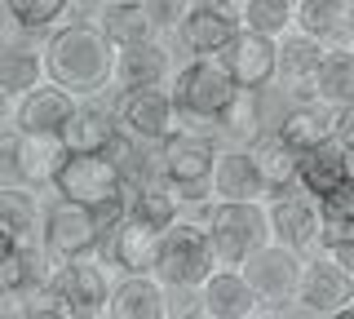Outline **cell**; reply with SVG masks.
Returning <instances> with one entry per match:
<instances>
[{
  "instance_id": "cell-1",
  "label": "cell",
  "mask_w": 354,
  "mask_h": 319,
  "mask_svg": "<svg viewBox=\"0 0 354 319\" xmlns=\"http://www.w3.org/2000/svg\"><path fill=\"white\" fill-rule=\"evenodd\" d=\"M115 58L120 45L102 31V23H62L44 40V75L75 98L102 93L115 80Z\"/></svg>"
},
{
  "instance_id": "cell-2",
  "label": "cell",
  "mask_w": 354,
  "mask_h": 319,
  "mask_svg": "<svg viewBox=\"0 0 354 319\" xmlns=\"http://www.w3.org/2000/svg\"><path fill=\"white\" fill-rule=\"evenodd\" d=\"M217 142L208 134H191V129H173L160 142V156H155V173L169 182V191L182 204H199L213 191V164H217Z\"/></svg>"
},
{
  "instance_id": "cell-3",
  "label": "cell",
  "mask_w": 354,
  "mask_h": 319,
  "mask_svg": "<svg viewBox=\"0 0 354 319\" xmlns=\"http://www.w3.org/2000/svg\"><path fill=\"white\" fill-rule=\"evenodd\" d=\"M204 230L213 239L217 266H243L261 244H270L266 200H217V204H208Z\"/></svg>"
},
{
  "instance_id": "cell-4",
  "label": "cell",
  "mask_w": 354,
  "mask_h": 319,
  "mask_svg": "<svg viewBox=\"0 0 354 319\" xmlns=\"http://www.w3.org/2000/svg\"><path fill=\"white\" fill-rule=\"evenodd\" d=\"M213 266H217V253H213V239H208L204 222H182L177 217L160 235L151 275L164 289H199L213 275Z\"/></svg>"
},
{
  "instance_id": "cell-5",
  "label": "cell",
  "mask_w": 354,
  "mask_h": 319,
  "mask_svg": "<svg viewBox=\"0 0 354 319\" xmlns=\"http://www.w3.org/2000/svg\"><path fill=\"white\" fill-rule=\"evenodd\" d=\"M40 244L53 262H75V257H93L106 244V226L97 217L93 204H75V200H53L44 208L40 222Z\"/></svg>"
},
{
  "instance_id": "cell-6",
  "label": "cell",
  "mask_w": 354,
  "mask_h": 319,
  "mask_svg": "<svg viewBox=\"0 0 354 319\" xmlns=\"http://www.w3.org/2000/svg\"><path fill=\"white\" fill-rule=\"evenodd\" d=\"M53 191L62 200L102 208L111 200H120V195H129V173L106 151H66L58 178H53Z\"/></svg>"
},
{
  "instance_id": "cell-7",
  "label": "cell",
  "mask_w": 354,
  "mask_h": 319,
  "mask_svg": "<svg viewBox=\"0 0 354 319\" xmlns=\"http://www.w3.org/2000/svg\"><path fill=\"white\" fill-rule=\"evenodd\" d=\"M235 89L239 84H235V75L226 71V62L195 53L173 80V102H177V111L191 116V120H217L221 107L235 98Z\"/></svg>"
},
{
  "instance_id": "cell-8",
  "label": "cell",
  "mask_w": 354,
  "mask_h": 319,
  "mask_svg": "<svg viewBox=\"0 0 354 319\" xmlns=\"http://www.w3.org/2000/svg\"><path fill=\"white\" fill-rule=\"evenodd\" d=\"M49 293L62 302L66 319H97L111 311V284L106 271L93 257H75V262H58L49 280Z\"/></svg>"
},
{
  "instance_id": "cell-9",
  "label": "cell",
  "mask_w": 354,
  "mask_h": 319,
  "mask_svg": "<svg viewBox=\"0 0 354 319\" xmlns=\"http://www.w3.org/2000/svg\"><path fill=\"white\" fill-rule=\"evenodd\" d=\"M270 213V239L297 248V253H324V213L310 191H274L266 200Z\"/></svg>"
},
{
  "instance_id": "cell-10",
  "label": "cell",
  "mask_w": 354,
  "mask_h": 319,
  "mask_svg": "<svg viewBox=\"0 0 354 319\" xmlns=\"http://www.w3.org/2000/svg\"><path fill=\"white\" fill-rule=\"evenodd\" d=\"M239 271L248 275V284L261 293L266 311H270V306H288V302H297V289H301V271H306V253H297V248L279 244V239H270V244H261Z\"/></svg>"
},
{
  "instance_id": "cell-11",
  "label": "cell",
  "mask_w": 354,
  "mask_h": 319,
  "mask_svg": "<svg viewBox=\"0 0 354 319\" xmlns=\"http://www.w3.org/2000/svg\"><path fill=\"white\" fill-rule=\"evenodd\" d=\"M354 302V275L341 266L332 253H315L301 271V289H297V311L332 319Z\"/></svg>"
},
{
  "instance_id": "cell-12",
  "label": "cell",
  "mask_w": 354,
  "mask_h": 319,
  "mask_svg": "<svg viewBox=\"0 0 354 319\" xmlns=\"http://www.w3.org/2000/svg\"><path fill=\"white\" fill-rule=\"evenodd\" d=\"M120 129L133 134L138 142H155L160 147L164 138L177 129V102H173V89L155 84V89H120Z\"/></svg>"
},
{
  "instance_id": "cell-13",
  "label": "cell",
  "mask_w": 354,
  "mask_h": 319,
  "mask_svg": "<svg viewBox=\"0 0 354 319\" xmlns=\"http://www.w3.org/2000/svg\"><path fill=\"white\" fill-rule=\"evenodd\" d=\"M226 62V71L235 75L239 89H266V84L279 80V40L261 36V31L239 27V36L217 53Z\"/></svg>"
},
{
  "instance_id": "cell-14",
  "label": "cell",
  "mask_w": 354,
  "mask_h": 319,
  "mask_svg": "<svg viewBox=\"0 0 354 319\" xmlns=\"http://www.w3.org/2000/svg\"><path fill=\"white\" fill-rule=\"evenodd\" d=\"M199 302H204L208 319H252L266 311L261 293L248 284V275L239 266H221L199 284Z\"/></svg>"
},
{
  "instance_id": "cell-15",
  "label": "cell",
  "mask_w": 354,
  "mask_h": 319,
  "mask_svg": "<svg viewBox=\"0 0 354 319\" xmlns=\"http://www.w3.org/2000/svg\"><path fill=\"white\" fill-rule=\"evenodd\" d=\"M75 111V93L62 89L53 80H40L36 89H27L18 98V111H14V125L22 134H49V138H62L66 120Z\"/></svg>"
},
{
  "instance_id": "cell-16",
  "label": "cell",
  "mask_w": 354,
  "mask_h": 319,
  "mask_svg": "<svg viewBox=\"0 0 354 319\" xmlns=\"http://www.w3.org/2000/svg\"><path fill=\"white\" fill-rule=\"evenodd\" d=\"M182 45L191 53H204V58H217L230 40L239 36V14L226 9L221 0H199V5L186 14V23L177 27Z\"/></svg>"
},
{
  "instance_id": "cell-17",
  "label": "cell",
  "mask_w": 354,
  "mask_h": 319,
  "mask_svg": "<svg viewBox=\"0 0 354 319\" xmlns=\"http://www.w3.org/2000/svg\"><path fill=\"white\" fill-rule=\"evenodd\" d=\"M328 58V45L306 31H283L279 36V84L292 98H315V75Z\"/></svg>"
},
{
  "instance_id": "cell-18",
  "label": "cell",
  "mask_w": 354,
  "mask_h": 319,
  "mask_svg": "<svg viewBox=\"0 0 354 319\" xmlns=\"http://www.w3.org/2000/svg\"><path fill=\"white\" fill-rule=\"evenodd\" d=\"M213 195L217 200H270V182L261 178L257 156L248 147H226L213 164Z\"/></svg>"
},
{
  "instance_id": "cell-19",
  "label": "cell",
  "mask_w": 354,
  "mask_h": 319,
  "mask_svg": "<svg viewBox=\"0 0 354 319\" xmlns=\"http://www.w3.org/2000/svg\"><path fill=\"white\" fill-rule=\"evenodd\" d=\"M274 134H279L292 151H315L324 147V142L337 138V107L319 102V98H297L292 111H283V120L274 125Z\"/></svg>"
},
{
  "instance_id": "cell-20",
  "label": "cell",
  "mask_w": 354,
  "mask_h": 319,
  "mask_svg": "<svg viewBox=\"0 0 354 319\" xmlns=\"http://www.w3.org/2000/svg\"><path fill=\"white\" fill-rule=\"evenodd\" d=\"M160 235L164 230L160 226H151V222H142L138 213H124V222H120L115 230L106 235V257L115 262L124 275H142V271H151L155 266V248H160Z\"/></svg>"
},
{
  "instance_id": "cell-21",
  "label": "cell",
  "mask_w": 354,
  "mask_h": 319,
  "mask_svg": "<svg viewBox=\"0 0 354 319\" xmlns=\"http://www.w3.org/2000/svg\"><path fill=\"white\" fill-rule=\"evenodd\" d=\"M292 27L324 45H350L354 40V0H297Z\"/></svg>"
},
{
  "instance_id": "cell-22",
  "label": "cell",
  "mask_w": 354,
  "mask_h": 319,
  "mask_svg": "<svg viewBox=\"0 0 354 319\" xmlns=\"http://www.w3.org/2000/svg\"><path fill=\"white\" fill-rule=\"evenodd\" d=\"M111 319H164L169 315V289L155 280L151 271L124 275L120 284H111Z\"/></svg>"
},
{
  "instance_id": "cell-23",
  "label": "cell",
  "mask_w": 354,
  "mask_h": 319,
  "mask_svg": "<svg viewBox=\"0 0 354 319\" xmlns=\"http://www.w3.org/2000/svg\"><path fill=\"white\" fill-rule=\"evenodd\" d=\"M115 134H120V116L88 93L84 102H75V111L62 129V142L66 151H106L115 142Z\"/></svg>"
},
{
  "instance_id": "cell-24",
  "label": "cell",
  "mask_w": 354,
  "mask_h": 319,
  "mask_svg": "<svg viewBox=\"0 0 354 319\" xmlns=\"http://www.w3.org/2000/svg\"><path fill=\"white\" fill-rule=\"evenodd\" d=\"M350 173H354V156L332 138V142H324V147H315V151L301 156V164H297V186L319 200V195L337 191L341 182H350Z\"/></svg>"
},
{
  "instance_id": "cell-25",
  "label": "cell",
  "mask_w": 354,
  "mask_h": 319,
  "mask_svg": "<svg viewBox=\"0 0 354 319\" xmlns=\"http://www.w3.org/2000/svg\"><path fill=\"white\" fill-rule=\"evenodd\" d=\"M173 71V58L169 49L160 45V40H142V45H129L120 49L115 58V80L120 89H155V84H164Z\"/></svg>"
},
{
  "instance_id": "cell-26",
  "label": "cell",
  "mask_w": 354,
  "mask_h": 319,
  "mask_svg": "<svg viewBox=\"0 0 354 319\" xmlns=\"http://www.w3.org/2000/svg\"><path fill=\"white\" fill-rule=\"evenodd\" d=\"M40 80H49V75H44V49L31 45L27 31L0 40V84L14 98H22L27 89H36Z\"/></svg>"
},
{
  "instance_id": "cell-27",
  "label": "cell",
  "mask_w": 354,
  "mask_h": 319,
  "mask_svg": "<svg viewBox=\"0 0 354 319\" xmlns=\"http://www.w3.org/2000/svg\"><path fill=\"white\" fill-rule=\"evenodd\" d=\"M97 23H102V31L115 40L120 49L142 45V40H155V31H160L151 23V14H147L142 0H106L102 14H97Z\"/></svg>"
},
{
  "instance_id": "cell-28",
  "label": "cell",
  "mask_w": 354,
  "mask_h": 319,
  "mask_svg": "<svg viewBox=\"0 0 354 319\" xmlns=\"http://www.w3.org/2000/svg\"><path fill=\"white\" fill-rule=\"evenodd\" d=\"M315 98L328 107L354 102V45H332L315 75Z\"/></svg>"
},
{
  "instance_id": "cell-29",
  "label": "cell",
  "mask_w": 354,
  "mask_h": 319,
  "mask_svg": "<svg viewBox=\"0 0 354 319\" xmlns=\"http://www.w3.org/2000/svg\"><path fill=\"white\" fill-rule=\"evenodd\" d=\"M248 151L257 156L261 178L270 182V191H283V186L297 182V164H301V151H292L279 134H261L257 142H248Z\"/></svg>"
},
{
  "instance_id": "cell-30",
  "label": "cell",
  "mask_w": 354,
  "mask_h": 319,
  "mask_svg": "<svg viewBox=\"0 0 354 319\" xmlns=\"http://www.w3.org/2000/svg\"><path fill=\"white\" fill-rule=\"evenodd\" d=\"M66 160V142L49 134H22V169H27V186H53Z\"/></svg>"
},
{
  "instance_id": "cell-31",
  "label": "cell",
  "mask_w": 354,
  "mask_h": 319,
  "mask_svg": "<svg viewBox=\"0 0 354 319\" xmlns=\"http://www.w3.org/2000/svg\"><path fill=\"white\" fill-rule=\"evenodd\" d=\"M261 120H266V111H261V89H235V98L221 107L217 125H221V134L235 138V142H257L266 134Z\"/></svg>"
},
{
  "instance_id": "cell-32",
  "label": "cell",
  "mask_w": 354,
  "mask_h": 319,
  "mask_svg": "<svg viewBox=\"0 0 354 319\" xmlns=\"http://www.w3.org/2000/svg\"><path fill=\"white\" fill-rule=\"evenodd\" d=\"M31 191L36 186H0V226L14 230L22 244H36V226L44 222Z\"/></svg>"
},
{
  "instance_id": "cell-33",
  "label": "cell",
  "mask_w": 354,
  "mask_h": 319,
  "mask_svg": "<svg viewBox=\"0 0 354 319\" xmlns=\"http://www.w3.org/2000/svg\"><path fill=\"white\" fill-rule=\"evenodd\" d=\"M239 27L261 31V36L279 40L283 31H292V0H243Z\"/></svg>"
},
{
  "instance_id": "cell-34",
  "label": "cell",
  "mask_w": 354,
  "mask_h": 319,
  "mask_svg": "<svg viewBox=\"0 0 354 319\" xmlns=\"http://www.w3.org/2000/svg\"><path fill=\"white\" fill-rule=\"evenodd\" d=\"M5 5H9V14H14V27L27 31V36H36V31L58 27L75 0H5Z\"/></svg>"
},
{
  "instance_id": "cell-35",
  "label": "cell",
  "mask_w": 354,
  "mask_h": 319,
  "mask_svg": "<svg viewBox=\"0 0 354 319\" xmlns=\"http://www.w3.org/2000/svg\"><path fill=\"white\" fill-rule=\"evenodd\" d=\"M0 186H27V169H22V129L18 125L0 129Z\"/></svg>"
},
{
  "instance_id": "cell-36",
  "label": "cell",
  "mask_w": 354,
  "mask_h": 319,
  "mask_svg": "<svg viewBox=\"0 0 354 319\" xmlns=\"http://www.w3.org/2000/svg\"><path fill=\"white\" fill-rule=\"evenodd\" d=\"M147 5V14H151V23L160 27V31H177L186 23V14L195 9V0H142Z\"/></svg>"
},
{
  "instance_id": "cell-37",
  "label": "cell",
  "mask_w": 354,
  "mask_h": 319,
  "mask_svg": "<svg viewBox=\"0 0 354 319\" xmlns=\"http://www.w3.org/2000/svg\"><path fill=\"white\" fill-rule=\"evenodd\" d=\"M169 315H204V302H199V289H169Z\"/></svg>"
},
{
  "instance_id": "cell-38",
  "label": "cell",
  "mask_w": 354,
  "mask_h": 319,
  "mask_svg": "<svg viewBox=\"0 0 354 319\" xmlns=\"http://www.w3.org/2000/svg\"><path fill=\"white\" fill-rule=\"evenodd\" d=\"M337 142L354 156V102H346V107H337Z\"/></svg>"
},
{
  "instance_id": "cell-39",
  "label": "cell",
  "mask_w": 354,
  "mask_h": 319,
  "mask_svg": "<svg viewBox=\"0 0 354 319\" xmlns=\"http://www.w3.org/2000/svg\"><path fill=\"white\" fill-rule=\"evenodd\" d=\"M324 253H332V257H337L341 266H346V271L354 275V235H350V239H337V244H328Z\"/></svg>"
},
{
  "instance_id": "cell-40",
  "label": "cell",
  "mask_w": 354,
  "mask_h": 319,
  "mask_svg": "<svg viewBox=\"0 0 354 319\" xmlns=\"http://www.w3.org/2000/svg\"><path fill=\"white\" fill-rule=\"evenodd\" d=\"M14 111H18V98L5 89V84H0V129L5 125H14Z\"/></svg>"
},
{
  "instance_id": "cell-41",
  "label": "cell",
  "mask_w": 354,
  "mask_h": 319,
  "mask_svg": "<svg viewBox=\"0 0 354 319\" xmlns=\"http://www.w3.org/2000/svg\"><path fill=\"white\" fill-rule=\"evenodd\" d=\"M18 248H22V239L14 235V230H5V226H0V262H5L9 253H18Z\"/></svg>"
},
{
  "instance_id": "cell-42",
  "label": "cell",
  "mask_w": 354,
  "mask_h": 319,
  "mask_svg": "<svg viewBox=\"0 0 354 319\" xmlns=\"http://www.w3.org/2000/svg\"><path fill=\"white\" fill-rule=\"evenodd\" d=\"M9 27H14V14H9V5H5V0H0V40L9 36Z\"/></svg>"
},
{
  "instance_id": "cell-43",
  "label": "cell",
  "mask_w": 354,
  "mask_h": 319,
  "mask_svg": "<svg viewBox=\"0 0 354 319\" xmlns=\"http://www.w3.org/2000/svg\"><path fill=\"white\" fill-rule=\"evenodd\" d=\"M350 45H354V40H350Z\"/></svg>"
},
{
  "instance_id": "cell-44",
  "label": "cell",
  "mask_w": 354,
  "mask_h": 319,
  "mask_svg": "<svg viewBox=\"0 0 354 319\" xmlns=\"http://www.w3.org/2000/svg\"><path fill=\"white\" fill-rule=\"evenodd\" d=\"M292 5H297V0H292Z\"/></svg>"
}]
</instances>
